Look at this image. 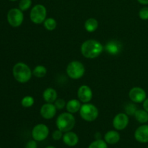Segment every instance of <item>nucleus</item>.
Listing matches in <instances>:
<instances>
[{"mask_svg":"<svg viewBox=\"0 0 148 148\" xmlns=\"http://www.w3.org/2000/svg\"><path fill=\"white\" fill-rule=\"evenodd\" d=\"M104 50L102 43L97 40L88 39L82 43L80 47L82 56L86 59H92L98 57Z\"/></svg>","mask_w":148,"mask_h":148,"instance_id":"nucleus-1","label":"nucleus"},{"mask_svg":"<svg viewBox=\"0 0 148 148\" xmlns=\"http://www.w3.org/2000/svg\"><path fill=\"white\" fill-rule=\"evenodd\" d=\"M12 75L16 81L20 83H26L31 79L33 71L24 62H17L12 68Z\"/></svg>","mask_w":148,"mask_h":148,"instance_id":"nucleus-2","label":"nucleus"},{"mask_svg":"<svg viewBox=\"0 0 148 148\" xmlns=\"http://www.w3.org/2000/svg\"><path fill=\"white\" fill-rule=\"evenodd\" d=\"M76 124L75 116L69 112H64L59 114L56 120V125L58 130L64 133L72 131Z\"/></svg>","mask_w":148,"mask_h":148,"instance_id":"nucleus-3","label":"nucleus"},{"mask_svg":"<svg viewBox=\"0 0 148 148\" xmlns=\"http://www.w3.org/2000/svg\"><path fill=\"white\" fill-rule=\"evenodd\" d=\"M79 116L85 121L92 122L98 119L99 115L98 108L95 105L90 103H83L79 109Z\"/></svg>","mask_w":148,"mask_h":148,"instance_id":"nucleus-4","label":"nucleus"},{"mask_svg":"<svg viewBox=\"0 0 148 148\" xmlns=\"http://www.w3.org/2000/svg\"><path fill=\"white\" fill-rule=\"evenodd\" d=\"M66 75L72 79H79L84 76L85 67L83 64L77 60H74L68 64L66 69Z\"/></svg>","mask_w":148,"mask_h":148,"instance_id":"nucleus-5","label":"nucleus"},{"mask_svg":"<svg viewBox=\"0 0 148 148\" xmlns=\"http://www.w3.org/2000/svg\"><path fill=\"white\" fill-rule=\"evenodd\" d=\"M46 17H47V10L43 4H36L30 10V18L32 23L34 24H42L47 18Z\"/></svg>","mask_w":148,"mask_h":148,"instance_id":"nucleus-6","label":"nucleus"},{"mask_svg":"<svg viewBox=\"0 0 148 148\" xmlns=\"http://www.w3.org/2000/svg\"><path fill=\"white\" fill-rule=\"evenodd\" d=\"M7 22L13 27H18L23 24L24 14L19 8H12L9 10L7 15Z\"/></svg>","mask_w":148,"mask_h":148,"instance_id":"nucleus-7","label":"nucleus"},{"mask_svg":"<svg viewBox=\"0 0 148 148\" xmlns=\"http://www.w3.org/2000/svg\"><path fill=\"white\" fill-rule=\"evenodd\" d=\"M49 135V128L44 124H38L33 128L31 136L37 142H43Z\"/></svg>","mask_w":148,"mask_h":148,"instance_id":"nucleus-8","label":"nucleus"},{"mask_svg":"<svg viewBox=\"0 0 148 148\" xmlns=\"http://www.w3.org/2000/svg\"><path fill=\"white\" fill-rule=\"evenodd\" d=\"M130 122L129 116L126 113H119L114 116L112 124L114 128L117 131L125 130Z\"/></svg>","mask_w":148,"mask_h":148,"instance_id":"nucleus-9","label":"nucleus"},{"mask_svg":"<svg viewBox=\"0 0 148 148\" xmlns=\"http://www.w3.org/2000/svg\"><path fill=\"white\" fill-rule=\"evenodd\" d=\"M130 101L135 103H141L147 98V92L140 87H134L129 92Z\"/></svg>","mask_w":148,"mask_h":148,"instance_id":"nucleus-10","label":"nucleus"},{"mask_svg":"<svg viewBox=\"0 0 148 148\" xmlns=\"http://www.w3.org/2000/svg\"><path fill=\"white\" fill-rule=\"evenodd\" d=\"M92 90L88 85H81L77 90V98L83 103H90L92 99Z\"/></svg>","mask_w":148,"mask_h":148,"instance_id":"nucleus-11","label":"nucleus"},{"mask_svg":"<svg viewBox=\"0 0 148 148\" xmlns=\"http://www.w3.org/2000/svg\"><path fill=\"white\" fill-rule=\"evenodd\" d=\"M56 111L57 109L54 104L46 103L40 108V114L44 119L49 120L53 119L56 116Z\"/></svg>","mask_w":148,"mask_h":148,"instance_id":"nucleus-12","label":"nucleus"},{"mask_svg":"<svg viewBox=\"0 0 148 148\" xmlns=\"http://www.w3.org/2000/svg\"><path fill=\"white\" fill-rule=\"evenodd\" d=\"M134 137L138 143H148V124H142L137 128L134 132Z\"/></svg>","mask_w":148,"mask_h":148,"instance_id":"nucleus-13","label":"nucleus"},{"mask_svg":"<svg viewBox=\"0 0 148 148\" xmlns=\"http://www.w3.org/2000/svg\"><path fill=\"white\" fill-rule=\"evenodd\" d=\"M104 50L110 55L116 56L119 54L122 50V45L117 40H110L104 46Z\"/></svg>","mask_w":148,"mask_h":148,"instance_id":"nucleus-14","label":"nucleus"},{"mask_svg":"<svg viewBox=\"0 0 148 148\" xmlns=\"http://www.w3.org/2000/svg\"><path fill=\"white\" fill-rule=\"evenodd\" d=\"M64 143L68 147H75L79 143V137L75 132L72 131L67 132L64 133L63 137H62Z\"/></svg>","mask_w":148,"mask_h":148,"instance_id":"nucleus-15","label":"nucleus"},{"mask_svg":"<svg viewBox=\"0 0 148 148\" xmlns=\"http://www.w3.org/2000/svg\"><path fill=\"white\" fill-rule=\"evenodd\" d=\"M103 138L108 145H116L121 140V135L117 130H110L104 134Z\"/></svg>","mask_w":148,"mask_h":148,"instance_id":"nucleus-16","label":"nucleus"},{"mask_svg":"<svg viewBox=\"0 0 148 148\" xmlns=\"http://www.w3.org/2000/svg\"><path fill=\"white\" fill-rule=\"evenodd\" d=\"M43 98L46 103H53L58 98V93L53 88H48L43 92Z\"/></svg>","mask_w":148,"mask_h":148,"instance_id":"nucleus-17","label":"nucleus"},{"mask_svg":"<svg viewBox=\"0 0 148 148\" xmlns=\"http://www.w3.org/2000/svg\"><path fill=\"white\" fill-rule=\"evenodd\" d=\"M81 101L79 99H71L66 102V111L74 114L79 112L81 108Z\"/></svg>","mask_w":148,"mask_h":148,"instance_id":"nucleus-18","label":"nucleus"},{"mask_svg":"<svg viewBox=\"0 0 148 148\" xmlns=\"http://www.w3.org/2000/svg\"><path fill=\"white\" fill-rule=\"evenodd\" d=\"M84 27L86 31L88 33H92L95 32L98 27V21L94 17H90L88 18L86 21L85 22Z\"/></svg>","mask_w":148,"mask_h":148,"instance_id":"nucleus-19","label":"nucleus"},{"mask_svg":"<svg viewBox=\"0 0 148 148\" xmlns=\"http://www.w3.org/2000/svg\"><path fill=\"white\" fill-rule=\"evenodd\" d=\"M134 118L137 122L142 124H146L148 122V112L143 109H137L134 114Z\"/></svg>","mask_w":148,"mask_h":148,"instance_id":"nucleus-20","label":"nucleus"},{"mask_svg":"<svg viewBox=\"0 0 148 148\" xmlns=\"http://www.w3.org/2000/svg\"><path fill=\"white\" fill-rule=\"evenodd\" d=\"M47 74V69L43 65H38L33 70V75L38 78H43Z\"/></svg>","mask_w":148,"mask_h":148,"instance_id":"nucleus-21","label":"nucleus"},{"mask_svg":"<svg viewBox=\"0 0 148 148\" xmlns=\"http://www.w3.org/2000/svg\"><path fill=\"white\" fill-rule=\"evenodd\" d=\"M43 24L45 28L49 31H53L57 27V22L54 18H52V17L46 18Z\"/></svg>","mask_w":148,"mask_h":148,"instance_id":"nucleus-22","label":"nucleus"},{"mask_svg":"<svg viewBox=\"0 0 148 148\" xmlns=\"http://www.w3.org/2000/svg\"><path fill=\"white\" fill-rule=\"evenodd\" d=\"M88 148H108V146L105 140L102 139H98V140L92 141L89 145Z\"/></svg>","mask_w":148,"mask_h":148,"instance_id":"nucleus-23","label":"nucleus"},{"mask_svg":"<svg viewBox=\"0 0 148 148\" xmlns=\"http://www.w3.org/2000/svg\"><path fill=\"white\" fill-rule=\"evenodd\" d=\"M35 99L31 95H26L21 100V105L24 108H30L34 105Z\"/></svg>","mask_w":148,"mask_h":148,"instance_id":"nucleus-24","label":"nucleus"},{"mask_svg":"<svg viewBox=\"0 0 148 148\" xmlns=\"http://www.w3.org/2000/svg\"><path fill=\"white\" fill-rule=\"evenodd\" d=\"M137 109L138 108H137L135 103H128L124 107V111H125L124 113H126L128 116H134Z\"/></svg>","mask_w":148,"mask_h":148,"instance_id":"nucleus-25","label":"nucleus"},{"mask_svg":"<svg viewBox=\"0 0 148 148\" xmlns=\"http://www.w3.org/2000/svg\"><path fill=\"white\" fill-rule=\"evenodd\" d=\"M32 5V0H20L19 2V9L23 12L27 11Z\"/></svg>","mask_w":148,"mask_h":148,"instance_id":"nucleus-26","label":"nucleus"},{"mask_svg":"<svg viewBox=\"0 0 148 148\" xmlns=\"http://www.w3.org/2000/svg\"><path fill=\"white\" fill-rule=\"evenodd\" d=\"M54 106H56L57 110H62L63 108H66V102L62 98H57L54 103H53Z\"/></svg>","mask_w":148,"mask_h":148,"instance_id":"nucleus-27","label":"nucleus"},{"mask_svg":"<svg viewBox=\"0 0 148 148\" xmlns=\"http://www.w3.org/2000/svg\"><path fill=\"white\" fill-rule=\"evenodd\" d=\"M139 17L143 20H148V7H144L139 11Z\"/></svg>","mask_w":148,"mask_h":148,"instance_id":"nucleus-28","label":"nucleus"},{"mask_svg":"<svg viewBox=\"0 0 148 148\" xmlns=\"http://www.w3.org/2000/svg\"><path fill=\"white\" fill-rule=\"evenodd\" d=\"M64 135V132H62L61 130H56L53 132L52 133V138H53V140L55 141H59V140H62V137H63Z\"/></svg>","mask_w":148,"mask_h":148,"instance_id":"nucleus-29","label":"nucleus"},{"mask_svg":"<svg viewBox=\"0 0 148 148\" xmlns=\"http://www.w3.org/2000/svg\"><path fill=\"white\" fill-rule=\"evenodd\" d=\"M25 148H38L37 141L34 140L33 139L32 140H30L26 143Z\"/></svg>","mask_w":148,"mask_h":148,"instance_id":"nucleus-30","label":"nucleus"},{"mask_svg":"<svg viewBox=\"0 0 148 148\" xmlns=\"http://www.w3.org/2000/svg\"><path fill=\"white\" fill-rule=\"evenodd\" d=\"M143 109L145 110L147 112H148V98H146V99L143 102Z\"/></svg>","mask_w":148,"mask_h":148,"instance_id":"nucleus-31","label":"nucleus"},{"mask_svg":"<svg viewBox=\"0 0 148 148\" xmlns=\"http://www.w3.org/2000/svg\"><path fill=\"white\" fill-rule=\"evenodd\" d=\"M137 1L143 5H147L148 4V0H137Z\"/></svg>","mask_w":148,"mask_h":148,"instance_id":"nucleus-32","label":"nucleus"},{"mask_svg":"<svg viewBox=\"0 0 148 148\" xmlns=\"http://www.w3.org/2000/svg\"><path fill=\"white\" fill-rule=\"evenodd\" d=\"M45 148H56V147H54V146H51V145H50V146H47V147H45Z\"/></svg>","mask_w":148,"mask_h":148,"instance_id":"nucleus-33","label":"nucleus"},{"mask_svg":"<svg viewBox=\"0 0 148 148\" xmlns=\"http://www.w3.org/2000/svg\"><path fill=\"white\" fill-rule=\"evenodd\" d=\"M10 1H17V0H10Z\"/></svg>","mask_w":148,"mask_h":148,"instance_id":"nucleus-34","label":"nucleus"},{"mask_svg":"<svg viewBox=\"0 0 148 148\" xmlns=\"http://www.w3.org/2000/svg\"><path fill=\"white\" fill-rule=\"evenodd\" d=\"M147 148H148V145H147Z\"/></svg>","mask_w":148,"mask_h":148,"instance_id":"nucleus-35","label":"nucleus"},{"mask_svg":"<svg viewBox=\"0 0 148 148\" xmlns=\"http://www.w3.org/2000/svg\"><path fill=\"white\" fill-rule=\"evenodd\" d=\"M0 148H1V147H0Z\"/></svg>","mask_w":148,"mask_h":148,"instance_id":"nucleus-36","label":"nucleus"}]
</instances>
